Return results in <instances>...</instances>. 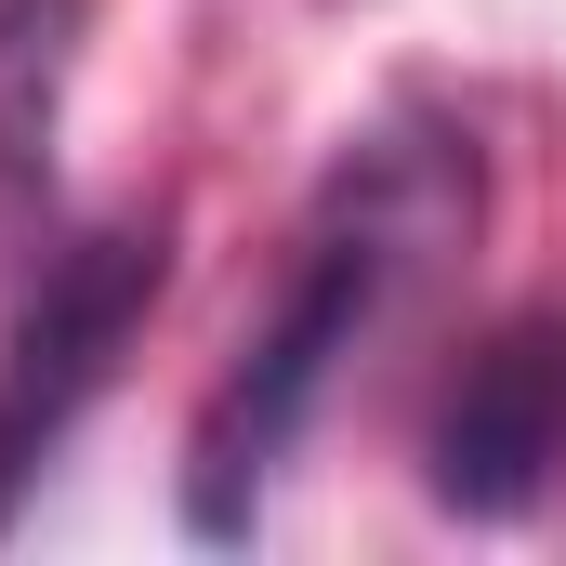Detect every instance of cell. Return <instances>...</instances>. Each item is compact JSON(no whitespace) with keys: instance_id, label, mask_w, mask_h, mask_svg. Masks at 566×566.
Listing matches in <instances>:
<instances>
[{"instance_id":"obj_2","label":"cell","mask_w":566,"mask_h":566,"mask_svg":"<svg viewBox=\"0 0 566 566\" xmlns=\"http://www.w3.org/2000/svg\"><path fill=\"white\" fill-rule=\"evenodd\" d=\"M158 277H171V224H93V238H66V251L40 264L13 343H0V527L40 501L53 448L80 434V409H93L106 382H119Z\"/></svg>"},{"instance_id":"obj_3","label":"cell","mask_w":566,"mask_h":566,"mask_svg":"<svg viewBox=\"0 0 566 566\" xmlns=\"http://www.w3.org/2000/svg\"><path fill=\"white\" fill-rule=\"evenodd\" d=\"M422 488L461 527H527L566 488V303L501 316L461 356V382L434 396V434H422Z\"/></svg>"},{"instance_id":"obj_1","label":"cell","mask_w":566,"mask_h":566,"mask_svg":"<svg viewBox=\"0 0 566 566\" xmlns=\"http://www.w3.org/2000/svg\"><path fill=\"white\" fill-rule=\"evenodd\" d=\"M461 238H474V133L396 119V133H369L329 171L290 290L264 303V329L238 343V369L211 382V409L185 434V527H198V541H251V527H264L303 422H316L329 382H343V356H356V343L382 329V303L422 277L434 251H461Z\"/></svg>"}]
</instances>
